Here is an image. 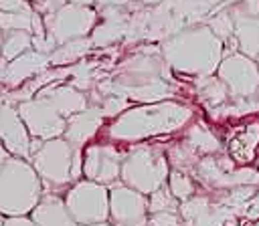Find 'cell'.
Listing matches in <instances>:
<instances>
[{
    "mask_svg": "<svg viewBox=\"0 0 259 226\" xmlns=\"http://www.w3.org/2000/svg\"><path fill=\"white\" fill-rule=\"evenodd\" d=\"M160 52L168 67L182 75L210 77L217 75L225 59V42L210 30L206 22L190 24L162 40Z\"/></svg>",
    "mask_w": 259,
    "mask_h": 226,
    "instance_id": "obj_1",
    "label": "cell"
},
{
    "mask_svg": "<svg viewBox=\"0 0 259 226\" xmlns=\"http://www.w3.org/2000/svg\"><path fill=\"white\" fill-rule=\"evenodd\" d=\"M194 111L176 101H154L125 109L107 125L109 139L142 141L146 137L168 135L190 123Z\"/></svg>",
    "mask_w": 259,
    "mask_h": 226,
    "instance_id": "obj_2",
    "label": "cell"
},
{
    "mask_svg": "<svg viewBox=\"0 0 259 226\" xmlns=\"http://www.w3.org/2000/svg\"><path fill=\"white\" fill-rule=\"evenodd\" d=\"M42 198V180L34 165L10 155L0 170V214L28 216Z\"/></svg>",
    "mask_w": 259,
    "mask_h": 226,
    "instance_id": "obj_3",
    "label": "cell"
},
{
    "mask_svg": "<svg viewBox=\"0 0 259 226\" xmlns=\"http://www.w3.org/2000/svg\"><path fill=\"white\" fill-rule=\"evenodd\" d=\"M168 176H170V159L164 153V149L146 143L125 151L121 161V176H119V180L125 186L148 196L158 188H162L168 182Z\"/></svg>",
    "mask_w": 259,
    "mask_h": 226,
    "instance_id": "obj_4",
    "label": "cell"
},
{
    "mask_svg": "<svg viewBox=\"0 0 259 226\" xmlns=\"http://www.w3.org/2000/svg\"><path fill=\"white\" fill-rule=\"evenodd\" d=\"M217 77L227 85L235 103H251L259 99V65L255 59L235 50L225 54L217 69Z\"/></svg>",
    "mask_w": 259,
    "mask_h": 226,
    "instance_id": "obj_5",
    "label": "cell"
},
{
    "mask_svg": "<svg viewBox=\"0 0 259 226\" xmlns=\"http://www.w3.org/2000/svg\"><path fill=\"white\" fill-rule=\"evenodd\" d=\"M65 204L79 226L109 222V186L79 180L67 192Z\"/></svg>",
    "mask_w": 259,
    "mask_h": 226,
    "instance_id": "obj_6",
    "label": "cell"
},
{
    "mask_svg": "<svg viewBox=\"0 0 259 226\" xmlns=\"http://www.w3.org/2000/svg\"><path fill=\"white\" fill-rule=\"evenodd\" d=\"M40 180L53 186H65L73 182V159L75 147L65 137L42 141V145L30 157Z\"/></svg>",
    "mask_w": 259,
    "mask_h": 226,
    "instance_id": "obj_7",
    "label": "cell"
},
{
    "mask_svg": "<svg viewBox=\"0 0 259 226\" xmlns=\"http://www.w3.org/2000/svg\"><path fill=\"white\" fill-rule=\"evenodd\" d=\"M97 18L99 14L93 6H79L71 2H67L57 12L42 16L45 28L57 40V44H63L73 38L89 36L97 26Z\"/></svg>",
    "mask_w": 259,
    "mask_h": 226,
    "instance_id": "obj_8",
    "label": "cell"
},
{
    "mask_svg": "<svg viewBox=\"0 0 259 226\" xmlns=\"http://www.w3.org/2000/svg\"><path fill=\"white\" fill-rule=\"evenodd\" d=\"M150 218L148 196L121 180L109 186V222L113 226H144Z\"/></svg>",
    "mask_w": 259,
    "mask_h": 226,
    "instance_id": "obj_9",
    "label": "cell"
},
{
    "mask_svg": "<svg viewBox=\"0 0 259 226\" xmlns=\"http://www.w3.org/2000/svg\"><path fill=\"white\" fill-rule=\"evenodd\" d=\"M16 107L30 137H36L42 141L63 137L67 129V117H63L49 101L40 97H32V99L20 101Z\"/></svg>",
    "mask_w": 259,
    "mask_h": 226,
    "instance_id": "obj_10",
    "label": "cell"
},
{
    "mask_svg": "<svg viewBox=\"0 0 259 226\" xmlns=\"http://www.w3.org/2000/svg\"><path fill=\"white\" fill-rule=\"evenodd\" d=\"M123 151L107 143H93L83 149V176L85 180L111 186L119 182Z\"/></svg>",
    "mask_w": 259,
    "mask_h": 226,
    "instance_id": "obj_11",
    "label": "cell"
},
{
    "mask_svg": "<svg viewBox=\"0 0 259 226\" xmlns=\"http://www.w3.org/2000/svg\"><path fill=\"white\" fill-rule=\"evenodd\" d=\"M235 18L237 50L257 59L259 54V0H239L231 6Z\"/></svg>",
    "mask_w": 259,
    "mask_h": 226,
    "instance_id": "obj_12",
    "label": "cell"
},
{
    "mask_svg": "<svg viewBox=\"0 0 259 226\" xmlns=\"http://www.w3.org/2000/svg\"><path fill=\"white\" fill-rule=\"evenodd\" d=\"M0 141L6 147V151L10 155L16 157H30V133L18 113V107H12L8 103L0 105Z\"/></svg>",
    "mask_w": 259,
    "mask_h": 226,
    "instance_id": "obj_13",
    "label": "cell"
},
{
    "mask_svg": "<svg viewBox=\"0 0 259 226\" xmlns=\"http://www.w3.org/2000/svg\"><path fill=\"white\" fill-rule=\"evenodd\" d=\"M49 65H51V54H45V52H38V50L30 48V50L22 52L20 56H16L14 61L6 63L2 83L8 85V87H18L26 79L45 73Z\"/></svg>",
    "mask_w": 259,
    "mask_h": 226,
    "instance_id": "obj_14",
    "label": "cell"
},
{
    "mask_svg": "<svg viewBox=\"0 0 259 226\" xmlns=\"http://www.w3.org/2000/svg\"><path fill=\"white\" fill-rule=\"evenodd\" d=\"M103 109L101 107H87L81 113H75L67 119V129L63 133V137L75 147V149H83V145L97 133V129L103 123Z\"/></svg>",
    "mask_w": 259,
    "mask_h": 226,
    "instance_id": "obj_15",
    "label": "cell"
},
{
    "mask_svg": "<svg viewBox=\"0 0 259 226\" xmlns=\"http://www.w3.org/2000/svg\"><path fill=\"white\" fill-rule=\"evenodd\" d=\"M34 97H40V99L49 101L67 119L89 107L85 93L81 89L73 87V85H49V87H42Z\"/></svg>",
    "mask_w": 259,
    "mask_h": 226,
    "instance_id": "obj_16",
    "label": "cell"
},
{
    "mask_svg": "<svg viewBox=\"0 0 259 226\" xmlns=\"http://www.w3.org/2000/svg\"><path fill=\"white\" fill-rule=\"evenodd\" d=\"M38 226H79L77 220L71 216L65 198H59L55 194L42 196L40 202L34 206V210L28 214Z\"/></svg>",
    "mask_w": 259,
    "mask_h": 226,
    "instance_id": "obj_17",
    "label": "cell"
},
{
    "mask_svg": "<svg viewBox=\"0 0 259 226\" xmlns=\"http://www.w3.org/2000/svg\"><path fill=\"white\" fill-rule=\"evenodd\" d=\"M91 44H93L91 36H83V38L67 40V42L59 44V46L51 52V65H55V67L71 65V63L83 59V56L87 54V50L91 48Z\"/></svg>",
    "mask_w": 259,
    "mask_h": 226,
    "instance_id": "obj_18",
    "label": "cell"
},
{
    "mask_svg": "<svg viewBox=\"0 0 259 226\" xmlns=\"http://www.w3.org/2000/svg\"><path fill=\"white\" fill-rule=\"evenodd\" d=\"M184 141L196 151V153H204V155H212L221 149L217 137L204 129L200 123H190L186 129H184Z\"/></svg>",
    "mask_w": 259,
    "mask_h": 226,
    "instance_id": "obj_19",
    "label": "cell"
},
{
    "mask_svg": "<svg viewBox=\"0 0 259 226\" xmlns=\"http://www.w3.org/2000/svg\"><path fill=\"white\" fill-rule=\"evenodd\" d=\"M32 48V32L30 30H8L2 32V59L6 63L14 61L22 52Z\"/></svg>",
    "mask_w": 259,
    "mask_h": 226,
    "instance_id": "obj_20",
    "label": "cell"
},
{
    "mask_svg": "<svg viewBox=\"0 0 259 226\" xmlns=\"http://www.w3.org/2000/svg\"><path fill=\"white\" fill-rule=\"evenodd\" d=\"M148 210H150V214H156V212H180V200L170 192L168 182L162 188H158L156 192L148 194Z\"/></svg>",
    "mask_w": 259,
    "mask_h": 226,
    "instance_id": "obj_21",
    "label": "cell"
},
{
    "mask_svg": "<svg viewBox=\"0 0 259 226\" xmlns=\"http://www.w3.org/2000/svg\"><path fill=\"white\" fill-rule=\"evenodd\" d=\"M259 143V123H251L245 127L243 133H239L237 137H233L229 141V153L231 157L237 161V157L241 155V149L247 147V151L251 153V157H255V147Z\"/></svg>",
    "mask_w": 259,
    "mask_h": 226,
    "instance_id": "obj_22",
    "label": "cell"
},
{
    "mask_svg": "<svg viewBox=\"0 0 259 226\" xmlns=\"http://www.w3.org/2000/svg\"><path fill=\"white\" fill-rule=\"evenodd\" d=\"M200 79H202V87H200V99H202V101L212 103V105H223L225 101L231 99L227 85H225L217 75L200 77Z\"/></svg>",
    "mask_w": 259,
    "mask_h": 226,
    "instance_id": "obj_23",
    "label": "cell"
},
{
    "mask_svg": "<svg viewBox=\"0 0 259 226\" xmlns=\"http://www.w3.org/2000/svg\"><path fill=\"white\" fill-rule=\"evenodd\" d=\"M168 188H170V192H172L180 202H184V200L196 196V184H194V180H192L184 170H170Z\"/></svg>",
    "mask_w": 259,
    "mask_h": 226,
    "instance_id": "obj_24",
    "label": "cell"
},
{
    "mask_svg": "<svg viewBox=\"0 0 259 226\" xmlns=\"http://www.w3.org/2000/svg\"><path fill=\"white\" fill-rule=\"evenodd\" d=\"M210 26V30L227 44L231 38H235V18L231 14V8L227 10H219L217 14L210 16V20L206 22Z\"/></svg>",
    "mask_w": 259,
    "mask_h": 226,
    "instance_id": "obj_25",
    "label": "cell"
},
{
    "mask_svg": "<svg viewBox=\"0 0 259 226\" xmlns=\"http://www.w3.org/2000/svg\"><path fill=\"white\" fill-rule=\"evenodd\" d=\"M32 8L28 10H14V12H0V30H30L32 28Z\"/></svg>",
    "mask_w": 259,
    "mask_h": 226,
    "instance_id": "obj_26",
    "label": "cell"
},
{
    "mask_svg": "<svg viewBox=\"0 0 259 226\" xmlns=\"http://www.w3.org/2000/svg\"><path fill=\"white\" fill-rule=\"evenodd\" d=\"M208 210H210V202L204 196H192L180 202V216L184 218V222H194L204 214H208Z\"/></svg>",
    "mask_w": 259,
    "mask_h": 226,
    "instance_id": "obj_27",
    "label": "cell"
},
{
    "mask_svg": "<svg viewBox=\"0 0 259 226\" xmlns=\"http://www.w3.org/2000/svg\"><path fill=\"white\" fill-rule=\"evenodd\" d=\"M148 222L152 226H184V218L180 216V212H156L150 214Z\"/></svg>",
    "mask_w": 259,
    "mask_h": 226,
    "instance_id": "obj_28",
    "label": "cell"
},
{
    "mask_svg": "<svg viewBox=\"0 0 259 226\" xmlns=\"http://www.w3.org/2000/svg\"><path fill=\"white\" fill-rule=\"evenodd\" d=\"M67 4V0H30V6L34 12L47 16V14H53L57 12L59 8H63Z\"/></svg>",
    "mask_w": 259,
    "mask_h": 226,
    "instance_id": "obj_29",
    "label": "cell"
},
{
    "mask_svg": "<svg viewBox=\"0 0 259 226\" xmlns=\"http://www.w3.org/2000/svg\"><path fill=\"white\" fill-rule=\"evenodd\" d=\"M4 226H38L30 216H8Z\"/></svg>",
    "mask_w": 259,
    "mask_h": 226,
    "instance_id": "obj_30",
    "label": "cell"
},
{
    "mask_svg": "<svg viewBox=\"0 0 259 226\" xmlns=\"http://www.w3.org/2000/svg\"><path fill=\"white\" fill-rule=\"evenodd\" d=\"M247 218L249 220H259V192H257V196L253 198V202H251V206H249V210H247Z\"/></svg>",
    "mask_w": 259,
    "mask_h": 226,
    "instance_id": "obj_31",
    "label": "cell"
},
{
    "mask_svg": "<svg viewBox=\"0 0 259 226\" xmlns=\"http://www.w3.org/2000/svg\"><path fill=\"white\" fill-rule=\"evenodd\" d=\"M8 157H10V153L6 151V147H4V145H2V141H0V170H2V165L6 163V159H8Z\"/></svg>",
    "mask_w": 259,
    "mask_h": 226,
    "instance_id": "obj_32",
    "label": "cell"
},
{
    "mask_svg": "<svg viewBox=\"0 0 259 226\" xmlns=\"http://www.w3.org/2000/svg\"><path fill=\"white\" fill-rule=\"evenodd\" d=\"M67 2H71V4H79V6H93V4H97L99 0H67Z\"/></svg>",
    "mask_w": 259,
    "mask_h": 226,
    "instance_id": "obj_33",
    "label": "cell"
},
{
    "mask_svg": "<svg viewBox=\"0 0 259 226\" xmlns=\"http://www.w3.org/2000/svg\"><path fill=\"white\" fill-rule=\"evenodd\" d=\"M6 67V61L2 59V30H0V69H4Z\"/></svg>",
    "mask_w": 259,
    "mask_h": 226,
    "instance_id": "obj_34",
    "label": "cell"
},
{
    "mask_svg": "<svg viewBox=\"0 0 259 226\" xmlns=\"http://www.w3.org/2000/svg\"><path fill=\"white\" fill-rule=\"evenodd\" d=\"M146 6H158L160 2H164V0H142Z\"/></svg>",
    "mask_w": 259,
    "mask_h": 226,
    "instance_id": "obj_35",
    "label": "cell"
},
{
    "mask_svg": "<svg viewBox=\"0 0 259 226\" xmlns=\"http://www.w3.org/2000/svg\"><path fill=\"white\" fill-rule=\"evenodd\" d=\"M87 226H113L111 222H99V224H87Z\"/></svg>",
    "mask_w": 259,
    "mask_h": 226,
    "instance_id": "obj_36",
    "label": "cell"
},
{
    "mask_svg": "<svg viewBox=\"0 0 259 226\" xmlns=\"http://www.w3.org/2000/svg\"><path fill=\"white\" fill-rule=\"evenodd\" d=\"M4 220H6V216H2V214H0V226H4Z\"/></svg>",
    "mask_w": 259,
    "mask_h": 226,
    "instance_id": "obj_37",
    "label": "cell"
},
{
    "mask_svg": "<svg viewBox=\"0 0 259 226\" xmlns=\"http://www.w3.org/2000/svg\"><path fill=\"white\" fill-rule=\"evenodd\" d=\"M0 81H4V69H0Z\"/></svg>",
    "mask_w": 259,
    "mask_h": 226,
    "instance_id": "obj_38",
    "label": "cell"
},
{
    "mask_svg": "<svg viewBox=\"0 0 259 226\" xmlns=\"http://www.w3.org/2000/svg\"><path fill=\"white\" fill-rule=\"evenodd\" d=\"M255 163H257V170H259V153H257V157H255Z\"/></svg>",
    "mask_w": 259,
    "mask_h": 226,
    "instance_id": "obj_39",
    "label": "cell"
},
{
    "mask_svg": "<svg viewBox=\"0 0 259 226\" xmlns=\"http://www.w3.org/2000/svg\"><path fill=\"white\" fill-rule=\"evenodd\" d=\"M251 226H259V220H255V222H253V224H251Z\"/></svg>",
    "mask_w": 259,
    "mask_h": 226,
    "instance_id": "obj_40",
    "label": "cell"
},
{
    "mask_svg": "<svg viewBox=\"0 0 259 226\" xmlns=\"http://www.w3.org/2000/svg\"><path fill=\"white\" fill-rule=\"evenodd\" d=\"M144 226H152V224H150V222H146V224H144Z\"/></svg>",
    "mask_w": 259,
    "mask_h": 226,
    "instance_id": "obj_41",
    "label": "cell"
},
{
    "mask_svg": "<svg viewBox=\"0 0 259 226\" xmlns=\"http://www.w3.org/2000/svg\"><path fill=\"white\" fill-rule=\"evenodd\" d=\"M255 61H257V65H259V54H257V59H255Z\"/></svg>",
    "mask_w": 259,
    "mask_h": 226,
    "instance_id": "obj_42",
    "label": "cell"
},
{
    "mask_svg": "<svg viewBox=\"0 0 259 226\" xmlns=\"http://www.w3.org/2000/svg\"><path fill=\"white\" fill-rule=\"evenodd\" d=\"M28 2H30V0H28Z\"/></svg>",
    "mask_w": 259,
    "mask_h": 226,
    "instance_id": "obj_43",
    "label": "cell"
}]
</instances>
